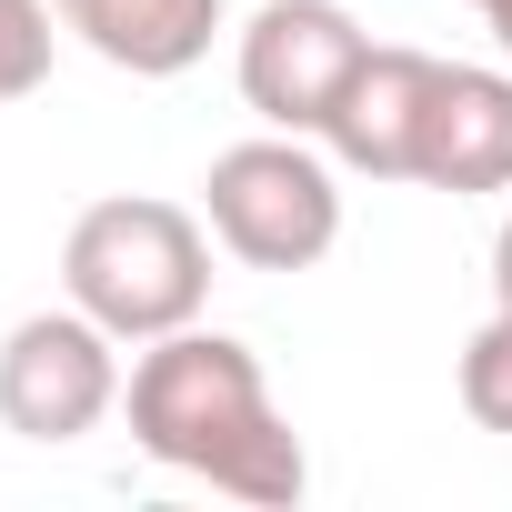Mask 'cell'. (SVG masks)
<instances>
[{
	"instance_id": "obj_1",
	"label": "cell",
	"mask_w": 512,
	"mask_h": 512,
	"mask_svg": "<svg viewBox=\"0 0 512 512\" xmlns=\"http://www.w3.org/2000/svg\"><path fill=\"white\" fill-rule=\"evenodd\" d=\"M121 412H131V442H141L161 472H191V482H211V492H231V502L282 512V502L312 492L302 432L282 422L262 352L231 342V332L181 322V332L141 342V362H131V382H121Z\"/></svg>"
},
{
	"instance_id": "obj_6",
	"label": "cell",
	"mask_w": 512,
	"mask_h": 512,
	"mask_svg": "<svg viewBox=\"0 0 512 512\" xmlns=\"http://www.w3.org/2000/svg\"><path fill=\"white\" fill-rule=\"evenodd\" d=\"M432 81L442 61L412 51V41H372L322 121V151L362 181H412V141H422V111H432Z\"/></svg>"
},
{
	"instance_id": "obj_2",
	"label": "cell",
	"mask_w": 512,
	"mask_h": 512,
	"mask_svg": "<svg viewBox=\"0 0 512 512\" xmlns=\"http://www.w3.org/2000/svg\"><path fill=\"white\" fill-rule=\"evenodd\" d=\"M211 221L181 211V201H151V191H111L71 221L61 241V302H81L101 332H121L131 352L201 322L211 302Z\"/></svg>"
},
{
	"instance_id": "obj_7",
	"label": "cell",
	"mask_w": 512,
	"mask_h": 512,
	"mask_svg": "<svg viewBox=\"0 0 512 512\" xmlns=\"http://www.w3.org/2000/svg\"><path fill=\"white\" fill-rule=\"evenodd\" d=\"M412 181L422 191H512V71H472V61H442L432 81V111H422V141H412Z\"/></svg>"
},
{
	"instance_id": "obj_10",
	"label": "cell",
	"mask_w": 512,
	"mask_h": 512,
	"mask_svg": "<svg viewBox=\"0 0 512 512\" xmlns=\"http://www.w3.org/2000/svg\"><path fill=\"white\" fill-rule=\"evenodd\" d=\"M51 0H0V101H31L51 81Z\"/></svg>"
},
{
	"instance_id": "obj_3",
	"label": "cell",
	"mask_w": 512,
	"mask_h": 512,
	"mask_svg": "<svg viewBox=\"0 0 512 512\" xmlns=\"http://www.w3.org/2000/svg\"><path fill=\"white\" fill-rule=\"evenodd\" d=\"M201 221L241 272H312L342 241V171L312 151V131L231 141L201 171Z\"/></svg>"
},
{
	"instance_id": "obj_13",
	"label": "cell",
	"mask_w": 512,
	"mask_h": 512,
	"mask_svg": "<svg viewBox=\"0 0 512 512\" xmlns=\"http://www.w3.org/2000/svg\"><path fill=\"white\" fill-rule=\"evenodd\" d=\"M472 11H482V0H472Z\"/></svg>"
},
{
	"instance_id": "obj_9",
	"label": "cell",
	"mask_w": 512,
	"mask_h": 512,
	"mask_svg": "<svg viewBox=\"0 0 512 512\" xmlns=\"http://www.w3.org/2000/svg\"><path fill=\"white\" fill-rule=\"evenodd\" d=\"M462 412L482 432H512V302H492V322L462 342Z\"/></svg>"
},
{
	"instance_id": "obj_11",
	"label": "cell",
	"mask_w": 512,
	"mask_h": 512,
	"mask_svg": "<svg viewBox=\"0 0 512 512\" xmlns=\"http://www.w3.org/2000/svg\"><path fill=\"white\" fill-rule=\"evenodd\" d=\"M492 302H512V211H502V231H492Z\"/></svg>"
},
{
	"instance_id": "obj_5",
	"label": "cell",
	"mask_w": 512,
	"mask_h": 512,
	"mask_svg": "<svg viewBox=\"0 0 512 512\" xmlns=\"http://www.w3.org/2000/svg\"><path fill=\"white\" fill-rule=\"evenodd\" d=\"M362 51H372V31L342 11V0H262L231 71H241V101L272 131H312L322 141V121H332V101H342Z\"/></svg>"
},
{
	"instance_id": "obj_12",
	"label": "cell",
	"mask_w": 512,
	"mask_h": 512,
	"mask_svg": "<svg viewBox=\"0 0 512 512\" xmlns=\"http://www.w3.org/2000/svg\"><path fill=\"white\" fill-rule=\"evenodd\" d=\"M482 21H492V41L512 51V0H482Z\"/></svg>"
},
{
	"instance_id": "obj_4",
	"label": "cell",
	"mask_w": 512,
	"mask_h": 512,
	"mask_svg": "<svg viewBox=\"0 0 512 512\" xmlns=\"http://www.w3.org/2000/svg\"><path fill=\"white\" fill-rule=\"evenodd\" d=\"M121 332H101L81 302L31 312L0 332V432L21 442H81L121 412Z\"/></svg>"
},
{
	"instance_id": "obj_8",
	"label": "cell",
	"mask_w": 512,
	"mask_h": 512,
	"mask_svg": "<svg viewBox=\"0 0 512 512\" xmlns=\"http://www.w3.org/2000/svg\"><path fill=\"white\" fill-rule=\"evenodd\" d=\"M51 11L81 51H101L131 81H181L191 61H211L221 31V0H51Z\"/></svg>"
}]
</instances>
